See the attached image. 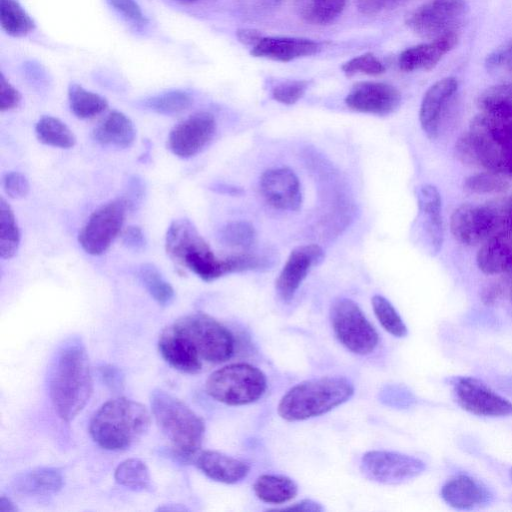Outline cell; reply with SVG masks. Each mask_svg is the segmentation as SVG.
<instances>
[{"mask_svg":"<svg viewBox=\"0 0 512 512\" xmlns=\"http://www.w3.org/2000/svg\"><path fill=\"white\" fill-rule=\"evenodd\" d=\"M163 359L183 373L196 374L204 363L230 359L235 341L232 333L205 313L185 315L166 327L158 341Z\"/></svg>","mask_w":512,"mask_h":512,"instance_id":"6da1fadb","label":"cell"},{"mask_svg":"<svg viewBox=\"0 0 512 512\" xmlns=\"http://www.w3.org/2000/svg\"><path fill=\"white\" fill-rule=\"evenodd\" d=\"M49 395L58 416L73 420L89 401L92 373L85 346L78 338L66 340L51 362L48 376Z\"/></svg>","mask_w":512,"mask_h":512,"instance_id":"7a4b0ae2","label":"cell"},{"mask_svg":"<svg viewBox=\"0 0 512 512\" xmlns=\"http://www.w3.org/2000/svg\"><path fill=\"white\" fill-rule=\"evenodd\" d=\"M460 161L512 177V122L481 113L455 146Z\"/></svg>","mask_w":512,"mask_h":512,"instance_id":"3957f363","label":"cell"},{"mask_svg":"<svg viewBox=\"0 0 512 512\" xmlns=\"http://www.w3.org/2000/svg\"><path fill=\"white\" fill-rule=\"evenodd\" d=\"M150 413L134 400L118 397L105 402L91 419L89 432L103 449L125 450L148 431Z\"/></svg>","mask_w":512,"mask_h":512,"instance_id":"277c9868","label":"cell"},{"mask_svg":"<svg viewBox=\"0 0 512 512\" xmlns=\"http://www.w3.org/2000/svg\"><path fill=\"white\" fill-rule=\"evenodd\" d=\"M153 417L178 457L197 456L205 433V424L189 406L174 395L156 389L150 396Z\"/></svg>","mask_w":512,"mask_h":512,"instance_id":"5b68a950","label":"cell"},{"mask_svg":"<svg viewBox=\"0 0 512 512\" xmlns=\"http://www.w3.org/2000/svg\"><path fill=\"white\" fill-rule=\"evenodd\" d=\"M353 384L345 377L306 380L289 389L278 404V414L287 421H302L325 414L348 401Z\"/></svg>","mask_w":512,"mask_h":512,"instance_id":"8992f818","label":"cell"},{"mask_svg":"<svg viewBox=\"0 0 512 512\" xmlns=\"http://www.w3.org/2000/svg\"><path fill=\"white\" fill-rule=\"evenodd\" d=\"M165 251L174 262L207 282L233 273L230 256L218 258L188 219H177L170 224L165 236Z\"/></svg>","mask_w":512,"mask_h":512,"instance_id":"52a82bcc","label":"cell"},{"mask_svg":"<svg viewBox=\"0 0 512 512\" xmlns=\"http://www.w3.org/2000/svg\"><path fill=\"white\" fill-rule=\"evenodd\" d=\"M267 387L264 373L247 363L226 365L210 374L206 392L214 400L230 406L253 403Z\"/></svg>","mask_w":512,"mask_h":512,"instance_id":"ba28073f","label":"cell"},{"mask_svg":"<svg viewBox=\"0 0 512 512\" xmlns=\"http://www.w3.org/2000/svg\"><path fill=\"white\" fill-rule=\"evenodd\" d=\"M330 319L336 338L352 353L367 355L377 347V331L353 300H336L331 306Z\"/></svg>","mask_w":512,"mask_h":512,"instance_id":"9c48e42d","label":"cell"},{"mask_svg":"<svg viewBox=\"0 0 512 512\" xmlns=\"http://www.w3.org/2000/svg\"><path fill=\"white\" fill-rule=\"evenodd\" d=\"M126 212L120 197L93 211L78 235L82 249L93 256L103 254L121 232Z\"/></svg>","mask_w":512,"mask_h":512,"instance_id":"30bf717a","label":"cell"},{"mask_svg":"<svg viewBox=\"0 0 512 512\" xmlns=\"http://www.w3.org/2000/svg\"><path fill=\"white\" fill-rule=\"evenodd\" d=\"M467 10L466 0H430L414 10L406 23L416 34L434 39L456 31Z\"/></svg>","mask_w":512,"mask_h":512,"instance_id":"8fae6325","label":"cell"},{"mask_svg":"<svg viewBox=\"0 0 512 512\" xmlns=\"http://www.w3.org/2000/svg\"><path fill=\"white\" fill-rule=\"evenodd\" d=\"M425 463L413 456L383 450L366 452L361 459L363 475L382 484H400L424 472Z\"/></svg>","mask_w":512,"mask_h":512,"instance_id":"7c38bea8","label":"cell"},{"mask_svg":"<svg viewBox=\"0 0 512 512\" xmlns=\"http://www.w3.org/2000/svg\"><path fill=\"white\" fill-rule=\"evenodd\" d=\"M453 392L460 407L471 414L483 417L512 415V402L477 378H456Z\"/></svg>","mask_w":512,"mask_h":512,"instance_id":"4fadbf2b","label":"cell"},{"mask_svg":"<svg viewBox=\"0 0 512 512\" xmlns=\"http://www.w3.org/2000/svg\"><path fill=\"white\" fill-rule=\"evenodd\" d=\"M501 222V214L495 207L463 204L452 214V235L461 243L474 245L487 240Z\"/></svg>","mask_w":512,"mask_h":512,"instance_id":"5bb4252c","label":"cell"},{"mask_svg":"<svg viewBox=\"0 0 512 512\" xmlns=\"http://www.w3.org/2000/svg\"><path fill=\"white\" fill-rule=\"evenodd\" d=\"M215 131L214 116L208 112H197L172 128L167 147L177 157L190 158L207 146Z\"/></svg>","mask_w":512,"mask_h":512,"instance_id":"9a60e30c","label":"cell"},{"mask_svg":"<svg viewBox=\"0 0 512 512\" xmlns=\"http://www.w3.org/2000/svg\"><path fill=\"white\" fill-rule=\"evenodd\" d=\"M400 103L398 89L383 82L357 83L345 98V104L351 110L379 116L391 114Z\"/></svg>","mask_w":512,"mask_h":512,"instance_id":"2e32d148","label":"cell"},{"mask_svg":"<svg viewBox=\"0 0 512 512\" xmlns=\"http://www.w3.org/2000/svg\"><path fill=\"white\" fill-rule=\"evenodd\" d=\"M260 190L266 202L276 209L297 211L301 207V185L295 172L288 167L265 171L260 178Z\"/></svg>","mask_w":512,"mask_h":512,"instance_id":"e0dca14e","label":"cell"},{"mask_svg":"<svg viewBox=\"0 0 512 512\" xmlns=\"http://www.w3.org/2000/svg\"><path fill=\"white\" fill-rule=\"evenodd\" d=\"M324 252L317 244L301 245L293 249L277 280L276 291L285 302L290 301L312 266L320 263Z\"/></svg>","mask_w":512,"mask_h":512,"instance_id":"ac0fdd59","label":"cell"},{"mask_svg":"<svg viewBox=\"0 0 512 512\" xmlns=\"http://www.w3.org/2000/svg\"><path fill=\"white\" fill-rule=\"evenodd\" d=\"M417 224L420 239L431 254H437L443 242L441 197L433 185L424 184L417 190Z\"/></svg>","mask_w":512,"mask_h":512,"instance_id":"d6986e66","label":"cell"},{"mask_svg":"<svg viewBox=\"0 0 512 512\" xmlns=\"http://www.w3.org/2000/svg\"><path fill=\"white\" fill-rule=\"evenodd\" d=\"M457 90V79L445 77L435 82L424 94L419 120L423 131L430 139L438 137L447 109Z\"/></svg>","mask_w":512,"mask_h":512,"instance_id":"ffe728a7","label":"cell"},{"mask_svg":"<svg viewBox=\"0 0 512 512\" xmlns=\"http://www.w3.org/2000/svg\"><path fill=\"white\" fill-rule=\"evenodd\" d=\"M441 497L446 504L460 510L481 508L493 500L487 486L467 474L449 478L441 488Z\"/></svg>","mask_w":512,"mask_h":512,"instance_id":"44dd1931","label":"cell"},{"mask_svg":"<svg viewBox=\"0 0 512 512\" xmlns=\"http://www.w3.org/2000/svg\"><path fill=\"white\" fill-rule=\"evenodd\" d=\"M458 39L454 31L410 47L399 55L398 65L405 72L430 70L457 45Z\"/></svg>","mask_w":512,"mask_h":512,"instance_id":"7402d4cb","label":"cell"},{"mask_svg":"<svg viewBox=\"0 0 512 512\" xmlns=\"http://www.w3.org/2000/svg\"><path fill=\"white\" fill-rule=\"evenodd\" d=\"M320 49L319 43L292 37H262L253 46L251 54L255 57L274 61L288 62L315 54Z\"/></svg>","mask_w":512,"mask_h":512,"instance_id":"603a6c76","label":"cell"},{"mask_svg":"<svg viewBox=\"0 0 512 512\" xmlns=\"http://www.w3.org/2000/svg\"><path fill=\"white\" fill-rule=\"evenodd\" d=\"M195 464L208 478L225 484L243 480L250 471L249 465L244 461L212 450L197 454Z\"/></svg>","mask_w":512,"mask_h":512,"instance_id":"cb8c5ba5","label":"cell"},{"mask_svg":"<svg viewBox=\"0 0 512 512\" xmlns=\"http://www.w3.org/2000/svg\"><path fill=\"white\" fill-rule=\"evenodd\" d=\"M479 269L489 275L512 269V231L503 229L490 236L479 249L476 257Z\"/></svg>","mask_w":512,"mask_h":512,"instance_id":"d4e9b609","label":"cell"},{"mask_svg":"<svg viewBox=\"0 0 512 512\" xmlns=\"http://www.w3.org/2000/svg\"><path fill=\"white\" fill-rule=\"evenodd\" d=\"M92 137L102 146L124 149L133 144L136 128L127 115L115 110L93 128Z\"/></svg>","mask_w":512,"mask_h":512,"instance_id":"484cf974","label":"cell"},{"mask_svg":"<svg viewBox=\"0 0 512 512\" xmlns=\"http://www.w3.org/2000/svg\"><path fill=\"white\" fill-rule=\"evenodd\" d=\"M62 473L52 467L35 468L18 475L13 481L15 491L26 495H51L63 487Z\"/></svg>","mask_w":512,"mask_h":512,"instance_id":"4316f807","label":"cell"},{"mask_svg":"<svg viewBox=\"0 0 512 512\" xmlns=\"http://www.w3.org/2000/svg\"><path fill=\"white\" fill-rule=\"evenodd\" d=\"M253 490L255 495L263 502L283 504L297 495L298 487L289 477L263 474L256 479Z\"/></svg>","mask_w":512,"mask_h":512,"instance_id":"83f0119b","label":"cell"},{"mask_svg":"<svg viewBox=\"0 0 512 512\" xmlns=\"http://www.w3.org/2000/svg\"><path fill=\"white\" fill-rule=\"evenodd\" d=\"M347 0H294L297 15L312 25L333 22L345 8Z\"/></svg>","mask_w":512,"mask_h":512,"instance_id":"f1b7e54d","label":"cell"},{"mask_svg":"<svg viewBox=\"0 0 512 512\" xmlns=\"http://www.w3.org/2000/svg\"><path fill=\"white\" fill-rule=\"evenodd\" d=\"M35 134L39 142L51 147L69 149L76 144L73 131L59 118L49 115L37 121Z\"/></svg>","mask_w":512,"mask_h":512,"instance_id":"f546056e","label":"cell"},{"mask_svg":"<svg viewBox=\"0 0 512 512\" xmlns=\"http://www.w3.org/2000/svg\"><path fill=\"white\" fill-rule=\"evenodd\" d=\"M477 103L482 113L512 122V83L487 88Z\"/></svg>","mask_w":512,"mask_h":512,"instance_id":"4dcf8cb0","label":"cell"},{"mask_svg":"<svg viewBox=\"0 0 512 512\" xmlns=\"http://www.w3.org/2000/svg\"><path fill=\"white\" fill-rule=\"evenodd\" d=\"M68 101L71 112L80 119L93 118L108 107V102L104 97L86 90L77 83L69 85Z\"/></svg>","mask_w":512,"mask_h":512,"instance_id":"1f68e13d","label":"cell"},{"mask_svg":"<svg viewBox=\"0 0 512 512\" xmlns=\"http://www.w3.org/2000/svg\"><path fill=\"white\" fill-rule=\"evenodd\" d=\"M0 23L14 37L24 36L35 28L33 19L17 0H0Z\"/></svg>","mask_w":512,"mask_h":512,"instance_id":"d6a6232c","label":"cell"},{"mask_svg":"<svg viewBox=\"0 0 512 512\" xmlns=\"http://www.w3.org/2000/svg\"><path fill=\"white\" fill-rule=\"evenodd\" d=\"M137 275L144 288L159 305L167 306L173 301L174 289L155 265L141 264Z\"/></svg>","mask_w":512,"mask_h":512,"instance_id":"836d02e7","label":"cell"},{"mask_svg":"<svg viewBox=\"0 0 512 512\" xmlns=\"http://www.w3.org/2000/svg\"><path fill=\"white\" fill-rule=\"evenodd\" d=\"M20 244V230L11 206L0 198V256L10 259L15 256Z\"/></svg>","mask_w":512,"mask_h":512,"instance_id":"e575fe53","label":"cell"},{"mask_svg":"<svg viewBox=\"0 0 512 512\" xmlns=\"http://www.w3.org/2000/svg\"><path fill=\"white\" fill-rule=\"evenodd\" d=\"M114 477L117 483L134 491H147L152 487L149 470L140 459L130 458L121 462Z\"/></svg>","mask_w":512,"mask_h":512,"instance_id":"d590c367","label":"cell"},{"mask_svg":"<svg viewBox=\"0 0 512 512\" xmlns=\"http://www.w3.org/2000/svg\"><path fill=\"white\" fill-rule=\"evenodd\" d=\"M192 103L190 95L182 90H171L141 102L142 107L163 115H175L186 110Z\"/></svg>","mask_w":512,"mask_h":512,"instance_id":"8d00e7d4","label":"cell"},{"mask_svg":"<svg viewBox=\"0 0 512 512\" xmlns=\"http://www.w3.org/2000/svg\"><path fill=\"white\" fill-rule=\"evenodd\" d=\"M372 307L379 323L388 333L399 338L407 335L405 323L389 300L382 295H374Z\"/></svg>","mask_w":512,"mask_h":512,"instance_id":"74e56055","label":"cell"},{"mask_svg":"<svg viewBox=\"0 0 512 512\" xmlns=\"http://www.w3.org/2000/svg\"><path fill=\"white\" fill-rule=\"evenodd\" d=\"M254 227L246 221H232L219 231L220 241L227 246L249 248L255 241Z\"/></svg>","mask_w":512,"mask_h":512,"instance_id":"f35d334b","label":"cell"},{"mask_svg":"<svg viewBox=\"0 0 512 512\" xmlns=\"http://www.w3.org/2000/svg\"><path fill=\"white\" fill-rule=\"evenodd\" d=\"M342 70L347 76L355 74L379 75L385 71V67L373 54L366 53L344 63Z\"/></svg>","mask_w":512,"mask_h":512,"instance_id":"ab89813d","label":"cell"},{"mask_svg":"<svg viewBox=\"0 0 512 512\" xmlns=\"http://www.w3.org/2000/svg\"><path fill=\"white\" fill-rule=\"evenodd\" d=\"M465 187L475 193H493L505 190L507 182L500 175L488 172L470 176L465 181Z\"/></svg>","mask_w":512,"mask_h":512,"instance_id":"60d3db41","label":"cell"},{"mask_svg":"<svg viewBox=\"0 0 512 512\" xmlns=\"http://www.w3.org/2000/svg\"><path fill=\"white\" fill-rule=\"evenodd\" d=\"M307 88V81H286L273 88L272 97L282 104L292 105L305 94Z\"/></svg>","mask_w":512,"mask_h":512,"instance_id":"b9f144b4","label":"cell"},{"mask_svg":"<svg viewBox=\"0 0 512 512\" xmlns=\"http://www.w3.org/2000/svg\"><path fill=\"white\" fill-rule=\"evenodd\" d=\"M145 193L146 185L143 179L138 175H132L127 179L120 198L125 203L127 211L133 212L142 205Z\"/></svg>","mask_w":512,"mask_h":512,"instance_id":"7bdbcfd3","label":"cell"},{"mask_svg":"<svg viewBox=\"0 0 512 512\" xmlns=\"http://www.w3.org/2000/svg\"><path fill=\"white\" fill-rule=\"evenodd\" d=\"M485 66L489 70L512 73V39L504 42L487 55Z\"/></svg>","mask_w":512,"mask_h":512,"instance_id":"ee69618b","label":"cell"},{"mask_svg":"<svg viewBox=\"0 0 512 512\" xmlns=\"http://www.w3.org/2000/svg\"><path fill=\"white\" fill-rule=\"evenodd\" d=\"M2 184L5 193L12 199L24 198L30 190L27 177L18 171L6 173L3 177Z\"/></svg>","mask_w":512,"mask_h":512,"instance_id":"f6af8a7d","label":"cell"},{"mask_svg":"<svg viewBox=\"0 0 512 512\" xmlns=\"http://www.w3.org/2000/svg\"><path fill=\"white\" fill-rule=\"evenodd\" d=\"M119 14L135 26H143L147 19L135 0H106Z\"/></svg>","mask_w":512,"mask_h":512,"instance_id":"bcb514c9","label":"cell"},{"mask_svg":"<svg viewBox=\"0 0 512 512\" xmlns=\"http://www.w3.org/2000/svg\"><path fill=\"white\" fill-rule=\"evenodd\" d=\"M240 8L249 16H264L273 12L283 0H237Z\"/></svg>","mask_w":512,"mask_h":512,"instance_id":"7dc6e473","label":"cell"},{"mask_svg":"<svg viewBox=\"0 0 512 512\" xmlns=\"http://www.w3.org/2000/svg\"><path fill=\"white\" fill-rule=\"evenodd\" d=\"M408 0H356L359 11L366 15H376L393 10Z\"/></svg>","mask_w":512,"mask_h":512,"instance_id":"c3c4849f","label":"cell"},{"mask_svg":"<svg viewBox=\"0 0 512 512\" xmlns=\"http://www.w3.org/2000/svg\"><path fill=\"white\" fill-rule=\"evenodd\" d=\"M21 101V94L0 74V110L7 111L16 108Z\"/></svg>","mask_w":512,"mask_h":512,"instance_id":"681fc988","label":"cell"},{"mask_svg":"<svg viewBox=\"0 0 512 512\" xmlns=\"http://www.w3.org/2000/svg\"><path fill=\"white\" fill-rule=\"evenodd\" d=\"M123 245L135 252L145 249L147 240L143 230L136 225L128 226L121 235Z\"/></svg>","mask_w":512,"mask_h":512,"instance_id":"f907efd6","label":"cell"},{"mask_svg":"<svg viewBox=\"0 0 512 512\" xmlns=\"http://www.w3.org/2000/svg\"><path fill=\"white\" fill-rule=\"evenodd\" d=\"M100 373L103 381L112 389H120L123 385V375L116 367L105 365L100 368Z\"/></svg>","mask_w":512,"mask_h":512,"instance_id":"816d5d0a","label":"cell"},{"mask_svg":"<svg viewBox=\"0 0 512 512\" xmlns=\"http://www.w3.org/2000/svg\"><path fill=\"white\" fill-rule=\"evenodd\" d=\"M282 511H304V512H317L322 511L323 507L310 499L302 500L298 503H295L289 507H285L281 509Z\"/></svg>","mask_w":512,"mask_h":512,"instance_id":"f5cc1de1","label":"cell"},{"mask_svg":"<svg viewBox=\"0 0 512 512\" xmlns=\"http://www.w3.org/2000/svg\"><path fill=\"white\" fill-rule=\"evenodd\" d=\"M237 37L245 45L254 46L262 38L258 31L252 29H241L237 31Z\"/></svg>","mask_w":512,"mask_h":512,"instance_id":"db71d44e","label":"cell"},{"mask_svg":"<svg viewBox=\"0 0 512 512\" xmlns=\"http://www.w3.org/2000/svg\"><path fill=\"white\" fill-rule=\"evenodd\" d=\"M17 511V507L14 503L4 496L0 498V512H15Z\"/></svg>","mask_w":512,"mask_h":512,"instance_id":"11a10c76","label":"cell"},{"mask_svg":"<svg viewBox=\"0 0 512 512\" xmlns=\"http://www.w3.org/2000/svg\"><path fill=\"white\" fill-rule=\"evenodd\" d=\"M175 1L180 2V3H185V4H186V3H192V2H195V1H197V0H175Z\"/></svg>","mask_w":512,"mask_h":512,"instance_id":"9f6ffc18","label":"cell"},{"mask_svg":"<svg viewBox=\"0 0 512 512\" xmlns=\"http://www.w3.org/2000/svg\"><path fill=\"white\" fill-rule=\"evenodd\" d=\"M510 478H511V481H512V468L510 469Z\"/></svg>","mask_w":512,"mask_h":512,"instance_id":"6f0895ef","label":"cell"},{"mask_svg":"<svg viewBox=\"0 0 512 512\" xmlns=\"http://www.w3.org/2000/svg\"><path fill=\"white\" fill-rule=\"evenodd\" d=\"M509 201L512 203V197L509 199Z\"/></svg>","mask_w":512,"mask_h":512,"instance_id":"680465c9","label":"cell"}]
</instances>
